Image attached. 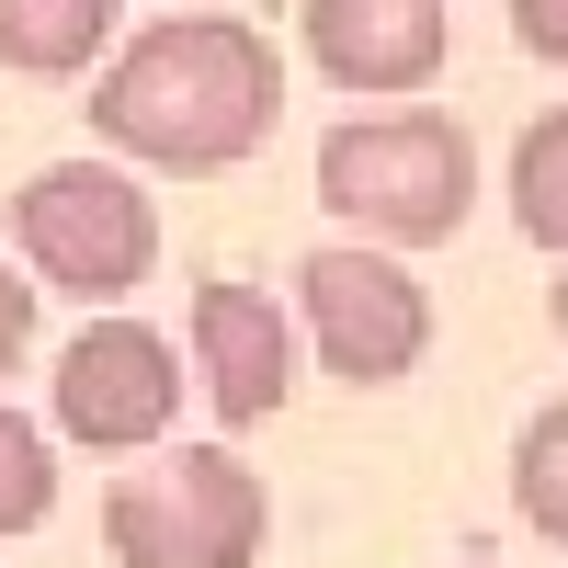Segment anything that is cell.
Returning a JSON list of instances; mask_svg holds the SVG:
<instances>
[{
    "instance_id": "cell-14",
    "label": "cell",
    "mask_w": 568,
    "mask_h": 568,
    "mask_svg": "<svg viewBox=\"0 0 568 568\" xmlns=\"http://www.w3.org/2000/svg\"><path fill=\"white\" fill-rule=\"evenodd\" d=\"M511 34H524V58L568 69V0H511Z\"/></svg>"
},
{
    "instance_id": "cell-3",
    "label": "cell",
    "mask_w": 568,
    "mask_h": 568,
    "mask_svg": "<svg viewBox=\"0 0 568 568\" xmlns=\"http://www.w3.org/2000/svg\"><path fill=\"white\" fill-rule=\"evenodd\" d=\"M262 535H273V500L240 444H182V455H149L136 478L103 489L114 568H251Z\"/></svg>"
},
{
    "instance_id": "cell-5",
    "label": "cell",
    "mask_w": 568,
    "mask_h": 568,
    "mask_svg": "<svg viewBox=\"0 0 568 568\" xmlns=\"http://www.w3.org/2000/svg\"><path fill=\"white\" fill-rule=\"evenodd\" d=\"M296 329H307V353L342 375V387H398V375L433 353V296H420V273L398 251L342 240V251L296 262Z\"/></svg>"
},
{
    "instance_id": "cell-8",
    "label": "cell",
    "mask_w": 568,
    "mask_h": 568,
    "mask_svg": "<svg viewBox=\"0 0 568 568\" xmlns=\"http://www.w3.org/2000/svg\"><path fill=\"white\" fill-rule=\"evenodd\" d=\"M194 375H205V409L227 433L273 420L284 387H296V318H284L262 284H240V273L194 284Z\"/></svg>"
},
{
    "instance_id": "cell-4",
    "label": "cell",
    "mask_w": 568,
    "mask_h": 568,
    "mask_svg": "<svg viewBox=\"0 0 568 568\" xmlns=\"http://www.w3.org/2000/svg\"><path fill=\"white\" fill-rule=\"evenodd\" d=\"M12 251L34 284H58L80 307H114L160 273V205L114 160H58L12 194Z\"/></svg>"
},
{
    "instance_id": "cell-2",
    "label": "cell",
    "mask_w": 568,
    "mask_h": 568,
    "mask_svg": "<svg viewBox=\"0 0 568 568\" xmlns=\"http://www.w3.org/2000/svg\"><path fill=\"white\" fill-rule=\"evenodd\" d=\"M318 205L353 227L375 251H433L466 227L478 205V149H466V125L433 114V103H375L353 125H329L318 149Z\"/></svg>"
},
{
    "instance_id": "cell-6",
    "label": "cell",
    "mask_w": 568,
    "mask_h": 568,
    "mask_svg": "<svg viewBox=\"0 0 568 568\" xmlns=\"http://www.w3.org/2000/svg\"><path fill=\"white\" fill-rule=\"evenodd\" d=\"M182 409V353L160 342L149 318H91L80 342L58 353V433L91 455H136L160 444Z\"/></svg>"
},
{
    "instance_id": "cell-16",
    "label": "cell",
    "mask_w": 568,
    "mask_h": 568,
    "mask_svg": "<svg viewBox=\"0 0 568 568\" xmlns=\"http://www.w3.org/2000/svg\"><path fill=\"white\" fill-rule=\"evenodd\" d=\"M171 12H182V0H171Z\"/></svg>"
},
{
    "instance_id": "cell-10",
    "label": "cell",
    "mask_w": 568,
    "mask_h": 568,
    "mask_svg": "<svg viewBox=\"0 0 568 568\" xmlns=\"http://www.w3.org/2000/svg\"><path fill=\"white\" fill-rule=\"evenodd\" d=\"M511 216H524V240L568 262V103L524 125V149H511Z\"/></svg>"
},
{
    "instance_id": "cell-7",
    "label": "cell",
    "mask_w": 568,
    "mask_h": 568,
    "mask_svg": "<svg viewBox=\"0 0 568 568\" xmlns=\"http://www.w3.org/2000/svg\"><path fill=\"white\" fill-rule=\"evenodd\" d=\"M296 34H307L318 80L364 91V103L433 91V80H444V45H455L444 0H307V12H296Z\"/></svg>"
},
{
    "instance_id": "cell-1",
    "label": "cell",
    "mask_w": 568,
    "mask_h": 568,
    "mask_svg": "<svg viewBox=\"0 0 568 568\" xmlns=\"http://www.w3.org/2000/svg\"><path fill=\"white\" fill-rule=\"evenodd\" d=\"M273 125H284V69H273V34L240 12H160L91 80V136L182 182L240 171Z\"/></svg>"
},
{
    "instance_id": "cell-15",
    "label": "cell",
    "mask_w": 568,
    "mask_h": 568,
    "mask_svg": "<svg viewBox=\"0 0 568 568\" xmlns=\"http://www.w3.org/2000/svg\"><path fill=\"white\" fill-rule=\"evenodd\" d=\"M557 342H568V262H557Z\"/></svg>"
},
{
    "instance_id": "cell-11",
    "label": "cell",
    "mask_w": 568,
    "mask_h": 568,
    "mask_svg": "<svg viewBox=\"0 0 568 568\" xmlns=\"http://www.w3.org/2000/svg\"><path fill=\"white\" fill-rule=\"evenodd\" d=\"M511 511H524L546 546H568V398H546L524 420V444H511Z\"/></svg>"
},
{
    "instance_id": "cell-9",
    "label": "cell",
    "mask_w": 568,
    "mask_h": 568,
    "mask_svg": "<svg viewBox=\"0 0 568 568\" xmlns=\"http://www.w3.org/2000/svg\"><path fill=\"white\" fill-rule=\"evenodd\" d=\"M114 58V0H0V69L80 80Z\"/></svg>"
},
{
    "instance_id": "cell-12",
    "label": "cell",
    "mask_w": 568,
    "mask_h": 568,
    "mask_svg": "<svg viewBox=\"0 0 568 568\" xmlns=\"http://www.w3.org/2000/svg\"><path fill=\"white\" fill-rule=\"evenodd\" d=\"M45 511H58V444L0 398V535H34Z\"/></svg>"
},
{
    "instance_id": "cell-13",
    "label": "cell",
    "mask_w": 568,
    "mask_h": 568,
    "mask_svg": "<svg viewBox=\"0 0 568 568\" xmlns=\"http://www.w3.org/2000/svg\"><path fill=\"white\" fill-rule=\"evenodd\" d=\"M23 353H34V273L0 262V387L23 375Z\"/></svg>"
}]
</instances>
